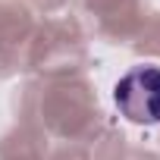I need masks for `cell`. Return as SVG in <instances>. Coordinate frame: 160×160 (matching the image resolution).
<instances>
[{
  "label": "cell",
  "instance_id": "1",
  "mask_svg": "<svg viewBox=\"0 0 160 160\" xmlns=\"http://www.w3.org/2000/svg\"><path fill=\"white\" fill-rule=\"evenodd\" d=\"M116 110L135 126L160 122V66L129 69L113 88Z\"/></svg>",
  "mask_w": 160,
  "mask_h": 160
}]
</instances>
